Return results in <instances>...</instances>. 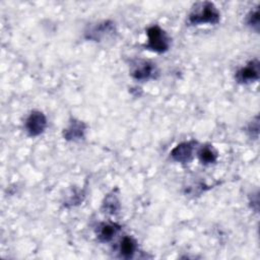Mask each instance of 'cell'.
I'll list each match as a JSON object with an SVG mask.
<instances>
[{"label":"cell","instance_id":"cell-1","mask_svg":"<svg viewBox=\"0 0 260 260\" xmlns=\"http://www.w3.org/2000/svg\"><path fill=\"white\" fill-rule=\"evenodd\" d=\"M219 20V11L213 3L208 1L196 3L188 15V23L191 25L216 24Z\"/></svg>","mask_w":260,"mask_h":260},{"label":"cell","instance_id":"cell-2","mask_svg":"<svg viewBox=\"0 0 260 260\" xmlns=\"http://www.w3.org/2000/svg\"><path fill=\"white\" fill-rule=\"evenodd\" d=\"M147 43L145 48L155 53H165L171 47V39L169 35L159 25H151L146 30Z\"/></svg>","mask_w":260,"mask_h":260},{"label":"cell","instance_id":"cell-3","mask_svg":"<svg viewBox=\"0 0 260 260\" xmlns=\"http://www.w3.org/2000/svg\"><path fill=\"white\" fill-rule=\"evenodd\" d=\"M158 71L154 63L148 60H136L132 63L130 68L131 76L138 81H147L156 77Z\"/></svg>","mask_w":260,"mask_h":260},{"label":"cell","instance_id":"cell-4","mask_svg":"<svg viewBox=\"0 0 260 260\" xmlns=\"http://www.w3.org/2000/svg\"><path fill=\"white\" fill-rule=\"evenodd\" d=\"M47 125L48 122L45 114L41 111L34 110L25 119L24 129L29 136L36 137L45 132Z\"/></svg>","mask_w":260,"mask_h":260},{"label":"cell","instance_id":"cell-5","mask_svg":"<svg viewBox=\"0 0 260 260\" xmlns=\"http://www.w3.org/2000/svg\"><path fill=\"white\" fill-rule=\"evenodd\" d=\"M259 61L257 59L251 60L246 64V66H243L240 68L235 75V78L237 82L241 84H247L254 81H257L259 79Z\"/></svg>","mask_w":260,"mask_h":260},{"label":"cell","instance_id":"cell-6","mask_svg":"<svg viewBox=\"0 0 260 260\" xmlns=\"http://www.w3.org/2000/svg\"><path fill=\"white\" fill-rule=\"evenodd\" d=\"M87 126L78 119H71L68 126L63 130V138L67 141L76 142L84 139Z\"/></svg>","mask_w":260,"mask_h":260},{"label":"cell","instance_id":"cell-7","mask_svg":"<svg viewBox=\"0 0 260 260\" xmlns=\"http://www.w3.org/2000/svg\"><path fill=\"white\" fill-rule=\"evenodd\" d=\"M115 31V25L112 21H103L99 22L95 25L88 28L85 31V38L87 40H92L95 42L102 41L104 38L112 35Z\"/></svg>","mask_w":260,"mask_h":260},{"label":"cell","instance_id":"cell-8","mask_svg":"<svg viewBox=\"0 0 260 260\" xmlns=\"http://www.w3.org/2000/svg\"><path fill=\"white\" fill-rule=\"evenodd\" d=\"M193 152L194 144L192 142H181L171 150L170 155L174 161L185 164L192 158Z\"/></svg>","mask_w":260,"mask_h":260},{"label":"cell","instance_id":"cell-9","mask_svg":"<svg viewBox=\"0 0 260 260\" xmlns=\"http://www.w3.org/2000/svg\"><path fill=\"white\" fill-rule=\"evenodd\" d=\"M121 230L120 225L117 223L111 222H103L99 225L98 229V239L103 243H108L114 239V237Z\"/></svg>","mask_w":260,"mask_h":260},{"label":"cell","instance_id":"cell-10","mask_svg":"<svg viewBox=\"0 0 260 260\" xmlns=\"http://www.w3.org/2000/svg\"><path fill=\"white\" fill-rule=\"evenodd\" d=\"M198 158L200 160L201 164L207 166V165H212L217 160L218 154L217 151L215 150V148L212 145L209 144H205L202 145L197 152Z\"/></svg>","mask_w":260,"mask_h":260},{"label":"cell","instance_id":"cell-11","mask_svg":"<svg viewBox=\"0 0 260 260\" xmlns=\"http://www.w3.org/2000/svg\"><path fill=\"white\" fill-rule=\"evenodd\" d=\"M136 249H137V244L133 238H131L129 236H125L121 240V243L119 246V252H120L121 257L126 258V259L131 258L134 255V253L136 252Z\"/></svg>","mask_w":260,"mask_h":260},{"label":"cell","instance_id":"cell-12","mask_svg":"<svg viewBox=\"0 0 260 260\" xmlns=\"http://www.w3.org/2000/svg\"><path fill=\"white\" fill-rule=\"evenodd\" d=\"M103 209L109 214H116L120 210V201L115 193L108 194L103 201Z\"/></svg>","mask_w":260,"mask_h":260},{"label":"cell","instance_id":"cell-13","mask_svg":"<svg viewBox=\"0 0 260 260\" xmlns=\"http://www.w3.org/2000/svg\"><path fill=\"white\" fill-rule=\"evenodd\" d=\"M246 22L255 31L259 30V9L257 7L248 13Z\"/></svg>","mask_w":260,"mask_h":260},{"label":"cell","instance_id":"cell-14","mask_svg":"<svg viewBox=\"0 0 260 260\" xmlns=\"http://www.w3.org/2000/svg\"><path fill=\"white\" fill-rule=\"evenodd\" d=\"M247 132L249 133L250 137L252 138H257L258 137V133H259V119L258 116L255 117V120H253L248 128H247Z\"/></svg>","mask_w":260,"mask_h":260}]
</instances>
